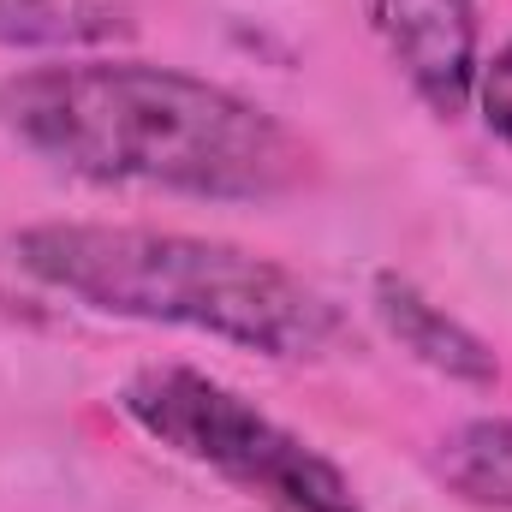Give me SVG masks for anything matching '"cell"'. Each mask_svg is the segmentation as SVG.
I'll return each mask as SVG.
<instances>
[{"label":"cell","instance_id":"cell-6","mask_svg":"<svg viewBox=\"0 0 512 512\" xmlns=\"http://www.w3.org/2000/svg\"><path fill=\"white\" fill-rule=\"evenodd\" d=\"M131 36L120 0H0V48H102Z\"/></svg>","mask_w":512,"mask_h":512},{"label":"cell","instance_id":"cell-1","mask_svg":"<svg viewBox=\"0 0 512 512\" xmlns=\"http://www.w3.org/2000/svg\"><path fill=\"white\" fill-rule=\"evenodd\" d=\"M0 126L90 185L268 203L310 179V143L262 102L149 60H60L0 84Z\"/></svg>","mask_w":512,"mask_h":512},{"label":"cell","instance_id":"cell-7","mask_svg":"<svg viewBox=\"0 0 512 512\" xmlns=\"http://www.w3.org/2000/svg\"><path fill=\"white\" fill-rule=\"evenodd\" d=\"M435 477L471 507L512 512V417H477L435 453Z\"/></svg>","mask_w":512,"mask_h":512},{"label":"cell","instance_id":"cell-2","mask_svg":"<svg viewBox=\"0 0 512 512\" xmlns=\"http://www.w3.org/2000/svg\"><path fill=\"white\" fill-rule=\"evenodd\" d=\"M12 262L84 310L191 328L280 364L322 358L346 340L340 310L304 274L227 239L48 221L12 233Z\"/></svg>","mask_w":512,"mask_h":512},{"label":"cell","instance_id":"cell-8","mask_svg":"<svg viewBox=\"0 0 512 512\" xmlns=\"http://www.w3.org/2000/svg\"><path fill=\"white\" fill-rule=\"evenodd\" d=\"M477 102H483V120L489 131L512 143V42L489 60V66H477Z\"/></svg>","mask_w":512,"mask_h":512},{"label":"cell","instance_id":"cell-3","mask_svg":"<svg viewBox=\"0 0 512 512\" xmlns=\"http://www.w3.org/2000/svg\"><path fill=\"white\" fill-rule=\"evenodd\" d=\"M120 411L167 453L209 465L233 489L280 512H364L352 477L334 459H322L304 435L256 411L233 387L209 382L203 370H185V364L137 370L120 387Z\"/></svg>","mask_w":512,"mask_h":512},{"label":"cell","instance_id":"cell-4","mask_svg":"<svg viewBox=\"0 0 512 512\" xmlns=\"http://www.w3.org/2000/svg\"><path fill=\"white\" fill-rule=\"evenodd\" d=\"M393 66L417 102L441 120H459L477 96V6L471 0H370Z\"/></svg>","mask_w":512,"mask_h":512},{"label":"cell","instance_id":"cell-5","mask_svg":"<svg viewBox=\"0 0 512 512\" xmlns=\"http://www.w3.org/2000/svg\"><path fill=\"white\" fill-rule=\"evenodd\" d=\"M370 304H376L382 328L399 340V352H411L423 370H435V376H447V382H465V387H495V376H501L495 346L477 340V334H471L465 322H453L447 310H435L411 280L376 274Z\"/></svg>","mask_w":512,"mask_h":512}]
</instances>
